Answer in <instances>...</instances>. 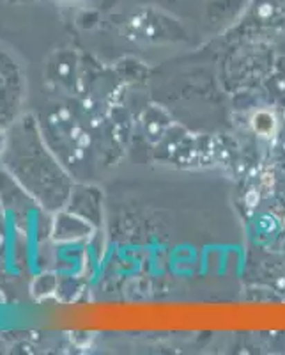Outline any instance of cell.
Here are the masks:
<instances>
[{
	"label": "cell",
	"mask_w": 285,
	"mask_h": 355,
	"mask_svg": "<svg viewBox=\"0 0 285 355\" xmlns=\"http://www.w3.org/2000/svg\"><path fill=\"white\" fill-rule=\"evenodd\" d=\"M59 283H57V277L53 274H44L41 277H37L33 284V293L36 295L37 299H43V297H48L53 291L57 290Z\"/></svg>",
	"instance_id": "obj_1"
},
{
	"label": "cell",
	"mask_w": 285,
	"mask_h": 355,
	"mask_svg": "<svg viewBox=\"0 0 285 355\" xmlns=\"http://www.w3.org/2000/svg\"><path fill=\"white\" fill-rule=\"evenodd\" d=\"M252 123H253V128H255V132L261 133L262 137H269V135L275 132V126H277L275 116L269 112L255 114Z\"/></svg>",
	"instance_id": "obj_2"
},
{
	"label": "cell",
	"mask_w": 285,
	"mask_h": 355,
	"mask_svg": "<svg viewBox=\"0 0 285 355\" xmlns=\"http://www.w3.org/2000/svg\"><path fill=\"white\" fill-rule=\"evenodd\" d=\"M4 148H6V135H4V132L0 130V153L4 151Z\"/></svg>",
	"instance_id": "obj_3"
}]
</instances>
